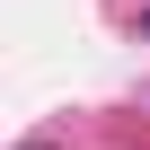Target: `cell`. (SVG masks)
<instances>
[{
  "label": "cell",
  "instance_id": "6da1fadb",
  "mask_svg": "<svg viewBox=\"0 0 150 150\" xmlns=\"http://www.w3.org/2000/svg\"><path fill=\"white\" fill-rule=\"evenodd\" d=\"M35 150H53V141H35Z\"/></svg>",
  "mask_w": 150,
  "mask_h": 150
}]
</instances>
